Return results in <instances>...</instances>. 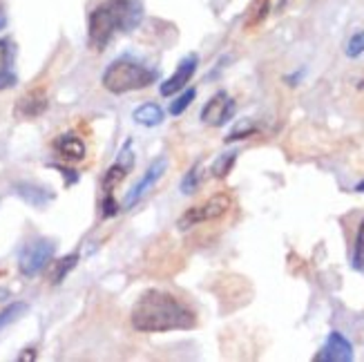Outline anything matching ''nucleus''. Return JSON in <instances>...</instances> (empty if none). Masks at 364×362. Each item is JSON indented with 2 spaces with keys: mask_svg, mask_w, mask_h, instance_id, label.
<instances>
[{
  "mask_svg": "<svg viewBox=\"0 0 364 362\" xmlns=\"http://www.w3.org/2000/svg\"><path fill=\"white\" fill-rule=\"evenodd\" d=\"M130 320L132 326L141 334H168L195 329L197 313L181 297L168 291L150 289L141 293V297L134 302Z\"/></svg>",
  "mask_w": 364,
  "mask_h": 362,
  "instance_id": "f257e3e1",
  "label": "nucleus"
},
{
  "mask_svg": "<svg viewBox=\"0 0 364 362\" xmlns=\"http://www.w3.org/2000/svg\"><path fill=\"white\" fill-rule=\"evenodd\" d=\"M141 5L136 0H103L87 18V38L94 50H105L119 31H130L139 25Z\"/></svg>",
  "mask_w": 364,
  "mask_h": 362,
  "instance_id": "f03ea898",
  "label": "nucleus"
},
{
  "mask_svg": "<svg viewBox=\"0 0 364 362\" xmlns=\"http://www.w3.org/2000/svg\"><path fill=\"white\" fill-rule=\"evenodd\" d=\"M156 78H159L156 70L141 65V63L130 58H119L107 65V70L101 76V83L112 94H128L134 90L150 87L152 83H156Z\"/></svg>",
  "mask_w": 364,
  "mask_h": 362,
  "instance_id": "7ed1b4c3",
  "label": "nucleus"
},
{
  "mask_svg": "<svg viewBox=\"0 0 364 362\" xmlns=\"http://www.w3.org/2000/svg\"><path fill=\"white\" fill-rule=\"evenodd\" d=\"M232 206V199L230 195L226 193H217L213 197H208L205 201L197 203V206L193 208H188L181 217H179V222L177 226L181 230H188V228H193L197 224H208V222H217V219L224 217Z\"/></svg>",
  "mask_w": 364,
  "mask_h": 362,
  "instance_id": "20e7f679",
  "label": "nucleus"
},
{
  "mask_svg": "<svg viewBox=\"0 0 364 362\" xmlns=\"http://www.w3.org/2000/svg\"><path fill=\"white\" fill-rule=\"evenodd\" d=\"M54 250H56V244L52 240H34V242H29L23 248L21 260H18L21 273L27 275V277L38 275L45 269V266L52 262Z\"/></svg>",
  "mask_w": 364,
  "mask_h": 362,
  "instance_id": "39448f33",
  "label": "nucleus"
},
{
  "mask_svg": "<svg viewBox=\"0 0 364 362\" xmlns=\"http://www.w3.org/2000/svg\"><path fill=\"white\" fill-rule=\"evenodd\" d=\"M235 101L228 97V94L221 90L217 92L215 97L203 105L201 110V121L205 125H213V128H221V125H226L232 117H235Z\"/></svg>",
  "mask_w": 364,
  "mask_h": 362,
  "instance_id": "423d86ee",
  "label": "nucleus"
},
{
  "mask_svg": "<svg viewBox=\"0 0 364 362\" xmlns=\"http://www.w3.org/2000/svg\"><path fill=\"white\" fill-rule=\"evenodd\" d=\"M166 170H168V159H166V156H159V159H156V161L146 170V175L139 179V183L132 188V191H130L128 195H125L123 206H125V208H134L136 203L152 191L154 183L164 177V172H166Z\"/></svg>",
  "mask_w": 364,
  "mask_h": 362,
  "instance_id": "0eeeda50",
  "label": "nucleus"
},
{
  "mask_svg": "<svg viewBox=\"0 0 364 362\" xmlns=\"http://www.w3.org/2000/svg\"><path fill=\"white\" fill-rule=\"evenodd\" d=\"M315 362H351L353 360V344L346 340L340 331H331L320 353H315Z\"/></svg>",
  "mask_w": 364,
  "mask_h": 362,
  "instance_id": "6e6552de",
  "label": "nucleus"
},
{
  "mask_svg": "<svg viewBox=\"0 0 364 362\" xmlns=\"http://www.w3.org/2000/svg\"><path fill=\"white\" fill-rule=\"evenodd\" d=\"M197 65H199V56L197 54H188L177 65L175 74H172L168 81L161 83V87H159L161 97H172V94L181 92L190 81H193V76L197 72Z\"/></svg>",
  "mask_w": 364,
  "mask_h": 362,
  "instance_id": "1a4fd4ad",
  "label": "nucleus"
},
{
  "mask_svg": "<svg viewBox=\"0 0 364 362\" xmlns=\"http://www.w3.org/2000/svg\"><path fill=\"white\" fill-rule=\"evenodd\" d=\"M47 92L43 87H34L25 92L23 97L18 99V103H16L14 112L18 119H36L41 117L45 110H47Z\"/></svg>",
  "mask_w": 364,
  "mask_h": 362,
  "instance_id": "9d476101",
  "label": "nucleus"
},
{
  "mask_svg": "<svg viewBox=\"0 0 364 362\" xmlns=\"http://www.w3.org/2000/svg\"><path fill=\"white\" fill-rule=\"evenodd\" d=\"M132 161H134V156H132V144L128 141V144L123 146V150H121V154H119L117 164H114L112 168H109V170L105 172V177H103V191H105V195H112L114 188L125 179V175H128V170L132 168Z\"/></svg>",
  "mask_w": 364,
  "mask_h": 362,
  "instance_id": "9b49d317",
  "label": "nucleus"
},
{
  "mask_svg": "<svg viewBox=\"0 0 364 362\" xmlns=\"http://www.w3.org/2000/svg\"><path fill=\"white\" fill-rule=\"evenodd\" d=\"M56 150L60 152L63 159H68V161H81L85 156V144L74 134H63L56 141Z\"/></svg>",
  "mask_w": 364,
  "mask_h": 362,
  "instance_id": "f8f14e48",
  "label": "nucleus"
},
{
  "mask_svg": "<svg viewBox=\"0 0 364 362\" xmlns=\"http://www.w3.org/2000/svg\"><path fill=\"white\" fill-rule=\"evenodd\" d=\"M134 121L139 125H144V128H154V125H161L164 123V107L161 105H156V103H144V105H139L134 110Z\"/></svg>",
  "mask_w": 364,
  "mask_h": 362,
  "instance_id": "ddd939ff",
  "label": "nucleus"
},
{
  "mask_svg": "<svg viewBox=\"0 0 364 362\" xmlns=\"http://www.w3.org/2000/svg\"><path fill=\"white\" fill-rule=\"evenodd\" d=\"M268 11H271V0H252L246 14V29L262 25L266 21Z\"/></svg>",
  "mask_w": 364,
  "mask_h": 362,
  "instance_id": "4468645a",
  "label": "nucleus"
},
{
  "mask_svg": "<svg viewBox=\"0 0 364 362\" xmlns=\"http://www.w3.org/2000/svg\"><path fill=\"white\" fill-rule=\"evenodd\" d=\"M237 154H240L237 150H230V152L219 154L217 159H215V164H213V168H210L213 177H217V179L228 177V175H230V170H232V166H235V161H237Z\"/></svg>",
  "mask_w": 364,
  "mask_h": 362,
  "instance_id": "2eb2a0df",
  "label": "nucleus"
},
{
  "mask_svg": "<svg viewBox=\"0 0 364 362\" xmlns=\"http://www.w3.org/2000/svg\"><path fill=\"white\" fill-rule=\"evenodd\" d=\"M76 262H78V253H72V255H68V257L58 260V262L52 266V273H50L52 284H60V282L65 280V275L76 266Z\"/></svg>",
  "mask_w": 364,
  "mask_h": 362,
  "instance_id": "dca6fc26",
  "label": "nucleus"
},
{
  "mask_svg": "<svg viewBox=\"0 0 364 362\" xmlns=\"http://www.w3.org/2000/svg\"><path fill=\"white\" fill-rule=\"evenodd\" d=\"M27 304L25 302H14V304H9L5 311H0V331H3L5 326H9V324H14L16 320H21L23 318V313H27Z\"/></svg>",
  "mask_w": 364,
  "mask_h": 362,
  "instance_id": "f3484780",
  "label": "nucleus"
},
{
  "mask_svg": "<svg viewBox=\"0 0 364 362\" xmlns=\"http://www.w3.org/2000/svg\"><path fill=\"white\" fill-rule=\"evenodd\" d=\"M195 97H197V90L195 87H190V90H183L179 97L170 103V107H168V112L172 115V117H179V115H183L186 110H188V105L195 101Z\"/></svg>",
  "mask_w": 364,
  "mask_h": 362,
  "instance_id": "a211bd4d",
  "label": "nucleus"
},
{
  "mask_svg": "<svg viewBox=\"0 0 364 362\" xmlns=\"http://www.w3.org/2000/svg\"><path fill=\"white\" fill-rule=\"evenodd\" d=\"M353 269L364 273V219L358 226V235H355V244H353V257H351Z\"/></svg>",
  "mask_w": 364,
  "mask_h": 362,
  "instance_id": "6ab92c4d",
  "label": "nucleus"
},
{
  "mask_svg": "<svg viewBox=\"0 0 364 362\" xmlns=\"http://www.w3.org/2000/svg\"><path fill=\"white\" fill-rule=\"evenodd\" d=\"M14 63V43L9 38H0V74L11 72Z\"/></svg>",
  "mask_w": 364,
  "mask_h": 362,
  "instance_id": "aec40b11",
  "label": "nucleus"
},
{
  "mask_svg": "<svg viewBox=\"0 0 364 362\" xmlns=\"http://www.w3.org/2000/svg\"><path fill=\"white\" fill-rule=\"evenodd\" d=\"M362 54H364V31H358V34H353L349 43H346V56L358 58Z\"/></svg>",
  "mask_w": 364,
  "mask_h": 362,
  "instance_id": "412c9836",
  "label": "nucleus"
},
{
  "mask_svg": "<svg viewBox=\"0 0 364 362\" xmlns=\"http://www.w3.org/2000/svg\"><path fill=\"white\" fill-rule=\"evenodd\" d=\"M257 132V128L252 125L250 121H242L237 128H232V132L226 137V141H237V139H248L250 134H255Z\"/></svg>",
  "mask_w": 364,
  "mask_h": 362,
  "instance_id": "4be33fe9",
  "label": "nucleus"
},
{
  "mask_svg": "<svg viewBox=\"0 0 364 362\" xmlns=\"http://www.w3.org/2000/svg\"><path fill=\"white\" fill-rule=\"evenodd\" d=\"M199 166H195L193 170L188 172V175L183 177V181H181V193L183 195H190V193H195L197 191V186H199Z\"/></svg>",
  "mask_w": 364,
  "mask_h": 362,
  "instance_id": "5701e85b",
  "label": "nucleus"
},
{
  "mask_svg": "<svg viewBox=\"0 0 364 362\" xmlns=\"http://www.w3.org/2000/svg\"><path fill=\"white\" fill-rule=\"evenodd\" d=\"M117 211H119V203L114 201V197L112 195H105V199H103V215L105 217H112V215H117Z\"/></svg>",
  "mask_w": 364,
  "mask_h": 362,
  "instance_id": "b1692460",
  "label": "nucleus"
},
{
  "mask_svg": "<svg viewBox=\"0 0 364 362\" xmlns=\"http://www.w3.org/2000/svg\"><path fill=\"white\" fill-rule=\"evenodd\" d=\"M16 85V74L14 72H5V74H0V90H7Z\"/></svg>",
  "mask_w": 364,
  "mask_h": 362,
  "instance_id": "393cba45",
  "label": "nucleus"
},
{
  "mask_svg": "<svg viewBox=\"0 0 364 362\" xmlns=\"http://www.w3.org/2000/svg\"><path fill=\"white\" fill-rule=\"evenodd\" d=\"M355 191H358V193H364V179L355 186Z\"/></svg>",
  "mask_w": 364,
  "mask_h": 362,
  "instance_id": "a878e982",
  "label": "nucleus"
},
{
  "mask_svg": "<svg viewBox=\"0 0 364 362\" xmlns=\"http://www.w3.org/2000/svg\"><path fill=\"white\" fill-rule=\"evenodd\" d=\"M5 25V16H3V11H0V27Z\"/></svg>",
  "mask_w": 364,
  "mask_h": 362,
  "instance_id": "bb28decb",
  "label": "nucleus"
}]
</instances>
